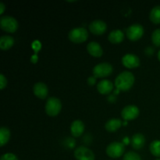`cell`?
I'll list each match as a JSON object with an SVG mask.
<instances>
[{
    "label": "cell",
    "instance_id": "8992f818",
    "mask_svg": "<svg viewBox=\"0 0 160 160\" xmlns=\"http://www.w3.org/2000/svg\"><path fill=\"white\" fill-rule=\"evenodd\" d=\"M106 154L112 159H117L123 155L125 152L124 144L122 142H114L109 144L106 148Z\"/></svg>",
    "mask_w": 160,
    "mask_h": 160
},
{
    "label": "cell",
    "instance_id": "7a4b0ae2",
    "mask_svg": "<svg viewBox=\"0 0 160 160\" xmlns=\"http://www.w3.org/2000/svg\"><path fill=\"white\" fill-rule=\"evenodd\" d=\"M45 112L49 117H56L62 109V102L56 97H50L45 103Z\"/></svg>",
    "mask_w": 160,
    "mask_h": 160
},
{
    "label": "cell",
    "instance_id": "5b68a950",
    "mask_svg": "<svg viewBox=\"0 0 160 160\" xmlns=\"http://www.w3.org/2000/svg\"><path fill=\"white\" fill-rule=\"evenodd\" d=\"M88 33L84 28H76L69 32L68 38L72 42L76 44L82 43L88 39Z\"/></svg>",
    "mask_w": 160,
    "mask_h": 160
},
{
    "label": "cell",
    "instance_id": "4dcf8cb0",
    "mask_svg": "<svg viewBox=\"0 0 160 160\" xmlns=\"http://www.w3.org/2000/svg\"><path fill=\"white\" fill-rule=\"evenodd\" d=\"M129 139H128V137H125V138L123 139V144H125V145H128L129 144Z\"/></svg>",
    "mask_w": 160,
    "mask_h": 160
},
{
    "label": "cell",
    "instance_id": "d6a6232c",
    "mask_svg": "<svg viewBox=\"0 0 160 160\" xmlns=\"http://www.w3.org/2000/svg\"><path fill=\"white\" fill-rule=\"evenodd\" d=\"M115 92L116 95H117V94H119V92H120V90H118V89L117 88V90H116L115 92Z\"/></svg>",
    "mask_w": 160,
    "mask_h": 160
},
{
    "label": "cell",
    "instance_id": "9a60e30c",
    "mask_svg": "<svg viewBox=\"0 0 160 160\" xmlns=\"http://www.w3.org/2000/svg\"><path fill=\"white\" fill-rule=\"evenodd\" d=\"M84 131V124L81 120H77L73 121L70 125V132L73 137L78 138L81 136V134Z\"/></svg>",
    "mask_w": 160,
    "mask_h": 160
},
{
    "label": "cell",
    "instance_id": "cb8c5ba5",
    "mask_svg": "<svg viewBox=\"0 0 160 160\" xmlns=\"http://www.w3.org/2000/svg\"><path fill=\"white\" fill-rule=\"evenodd\" d=\"M123 160H142V158L138 153L131 151L125 153Z\"/></svg>",
    "mask_w": 160,
    "mask_h": 160
},
{
    "label": "cell",
    "instance_id": "e0dca14e",
    "mask_svg": "<svg viewBox=\"0 0 160 160\" xmlns=\"http://www.w3.org/2000/svg\"><path fill=\"white\" fill-rule=\"evenodd\" d=\"M124 38V33L121 30H113L109 33L108 39L112 44H119Z\"/></svg>",
    "mask_w": 160,
    "mask_h": 160
},
{
    "label": "cell",
    "instance_id": "4316f807",
    "mask_svg": "<svg viewBox=\"0 0 160 160\" xmlns=\"http://www.w3.org/2000/svg\"><path fill=\"white\" fill-rule=\"evenodd\" d=\"M32 47H33V48L35 50V52H38L39 49H40L41 45H40V43H39V42H38V41H35V42L33 43Z\"/></svg>",
    "mask_w": 160,
    "mask_h": 160
},
{
    "label": "cell",
    "instance_id": "8fae6325",
    "mask_svg": "<svg viewBox=\"0 0 160 160\" xmlns=\"http://www.w3.org/2000/svg\"><path fill=\"white\" fill-rule=\"evenodd\" d=\"M107 29V25L101 20H95L89 24V31L94 34L101 35L104 34Z\"/></svg>",
    "mask_w": 160,
    "mask_h": 160
},
{
    "label": "cell",
    "instance_id": "44dd1931",
    "mask_svg": "<svg viewBox=\"0 0 160 160\" xmlns=\"http://www.w3.org/2000/svg\"><path fill=\"white\" fill-rule=\"evenodd\" d=\"M149 19L153 23H160V5L156 6L152 9L149 13Z\"/></svg>",
    "mask_w": 160,
    "mask_h": 160
},
{
    "label": "cell",
    "instance_id": "7402d4cb",
    "mask_svg": "<svg viewBox=\"0 0 160 160\" xmlns=\"http://www.w3.org/2000/svg\"><path fill=\"white\" fill-rule=\"evenodd\" d=\"M150 152L156 157H160V141H153L149 145Z\"/></svg>",
    "mask_w": 160,
    "mask_h": 160
},
{
    "label": "cell",
    "instance_id": "277c9868",
    "mask_svg": "<svg viewBox=\"0 0 160 160\" xmlns=\"http://www.w3.org/2000/svg\"><path fill=\"white\" fill-rule=\"evenodd\" d=\"M113 71L112 66L109 62H102L95 66L92 70V73L95 78H103L109 77Z\"/></svg>",
    "mask_w": 160,
    "mask_h": 160
},
{
    "label": "cell",
    "instance_id": "1f68e13d",
    "mask_svg": "<svg viewBox=\"0 0 160 160\" xmlns=\"http://www.w3.org/2000/svg\"><path fill=\"white\" fill-rule=\"evenodd\" d=\"M157 56H158V59H159V60L160 61V50L159 52H158V54H157Z\"/></svg>",
    "mask_w": 160,
    "mask_h": 160
},
{
    "label": "cell",
    "instance_id": "30bf717a",
    "mask_svg": "<svg viewBox=\"0 0 160 160\" xmlns=\"http://www.w3.org/2000/svg\"><path fill=\"white\" fill-rule=\"evenodd\" d=\"M122 63L125 67L129 69L136 68L140 65V59L134 54L128 53L122 58Z\"/></svg>",
    "mask_w": 160,
    "mask_h": 160
},
{
    "label": "cell",
    "instance_id": "7c38bea8",
    "mask_svg": "<svg viewBox=\"0 0 160 160\" xmlns=\"http://www.w3.org/2000/svg\"><path fill=\"white\" fill-rule=\"evenodd\" d=\"M33 92L36 97L41 99H45L48 94V88L44 83L38 82L33 87Z\"/></svg>",
    "mask_w": 160,
    "mask_h": 160
},
{
    "label": "cell",
    "instance_id": "f546056e",
    "mask_svg": "<svg viewBox=\"0 0 160 160\" xmlns=\"http://www.w3.org/2000/svg\"><path fill=\"white\" fill-rule=\"evenodd\" d=\"M31 61L33 62V63H36V62L38 61V57L36 55H34V56H33L31 58Z\"/></svg>",
    "mask_w": 160,
    "mask_h": 160
},
{
    "label": "cell",
    "instance_id": "603a6c76",
    "mask_svg": "<svg viewBox=\"0 0 160 160\" xmlns=\"http://www.w3.org/2000/svg\"><path fill=\"white\" fill-rule=\"evenodd\" d=\"M152 42L156 46L160 47V28L156 29L152 34Z\"/></svg>",
    "mask_w": 160,
    "mask_h": 160
},
{
    "label": "cell",
    "instance_id": "484cf974",
    "mask_svg": "<svg viewBox=\"0 0 160 160\" xmlns=\"http://www.w3.org/2000/svg\"><path fill=\"white\" fill-rule=\"evenodd\" d=\"M6 85H7V79L4 76V74L1 73L0 74V88L2 90V89L6 88Z\"/></svg>",
    "mask_w": 160,
    "mask_h": 160
},
{
    "label": "cell",
    "instance_id": "52a82bcc",
    "mask_svg": "<svg viewBox=\"0 0 160 160\" xmlns=\"http://www.w3.org/2000/svg\"><path fill=\"white\" fill-rule=\"evenodd\" d=\"M144 34V28L140 23H134L128 27L126 30V35L129 40L136 42Z\"/></svg>",
    "mask_w": 160,
    "mask_h": 160
},
{
    "label": "cell",
    "instance_id": "ba28073f",
    "mask_svg": "<svg viewBox=\"0 0 160 160\" xmlns=\"http://www.w3.org/2000/svg\"><path fill=\"white\" fill-rule=\"evenodd\" d=\"M74 157L77 160H95L93 152L85 146H80L74 150Z\"/></svg>",
    "mask_w": 160,
    "mask_h": 160
},
{
    "label": "cell",
    "instance_id": "3957f363",
    "mask_svg": "<svg viewBox=\"0 0 160 160\" xmlns=\"http://www.w3.org/2000/svg\"><path fill=\"white\" fill-rule=\"evenodd\" d=\"M0 28L6 32L14 33L18 29L19 23L14 17L4 16L0 18Z\"/></svg>",
    "mask_w": 160,
    "mask_h": 160
},
{
    "label": "cell",
    "instance_id": "9c48e42d",
    "mask_svg": "<svg viewBox=\"0 0 160 160\" xmlns=\"http://www.w3.org/2000/svg\"><path fill=\"white\" fill-rule=\"evenodd\" d=\"M139 109L138 106L134 105H129L127 106L122 109L121 117L125 120H135L139 116Z\"/></svg>",
    "mask_w": 160,
    "mask_h": 160
},
{
    "label": "cell",
    "instance_id": "6da1fadb",
    "mask_svg": "<svg viewBox=\"0 0 160 160\" xmlns=\"http://www.w3.org/2000/svg\"><path fill=\"white\" fill-rule=\"evenodd\" d=\"M134 84V76L131 72L123 71L115 79V86L118 90L126 92L130 90Z\"/></svg>",
    "mask_w": 160,
    "mask_h": 160
},
{
    "label": "cell",
    "instance_id": "2e32d148",
    "mask_svg": "<svg viewBox=\"0 0 160 160\" xmlns=\"http://www.w3.org/2000/svg\"><path fill=\"white\" fill-rule=\"evenodd\" d=\"M145 144V138L142 134H135L131 139V145L134 149H141Z\"/></svg>",
    "mask_w": 160,
    "mask_h": 160
},
{
    "label": "cell",
    "instance_id": "4fadbf2b",
    "mask_svg": "<svg viewBox=\"0 0 160 160\" xmlns=\"http://www.w3.org/2000/svg\"><path fill=\"white\" fill-rule=\"evenodd\" d=\"M88 52L94 57H101L103 54V50L100 44L96 42H92L87 45Z\"/></svg>",
    "mask_w": 160,
    "mask_h": 160
},
{
    "label": "cell",
    "instance_id": "f1b7e54d",
    "mask_svg": "<svg viewBox=\"0 0 160 160\" xmlns=\"http://www.w3.org/2000/svg\"><path fill=\"white\" fill-rule=\"evenodd\" d=\"M5 9H6V6L3 2H0V14H2L4 12Z\"/></svg>",
    "mask_w": 160,
    "mask_h": 160
},
{
    "label": "cell",
    "instance_id": "d6986e66",
    "mask_svg": "<svg viewBox=\"0 0 160 160\" xmlns=\"http://www.w3.org/2000/svg\"><path fill=\"white\" fill-rule=\"evenodd\" d=\"M14 45L13 38L9 35L2 36L0 38V48L3 51L9 49Z\"/></svg>",
    "mask_w": 160,
    "mask_h": 160
},
{
    "label": "cell",
    "instance_id": "836d02e7",
    "mask_svg": "<svg viewBox=\"0 0 160 160\" xmlns=\"http://www.w3.org/2000/svg\"><path fill=\"white\" fill-rule=\"evenodd\" d=\"M156 160H160V159H156Z\"/></svg>",
    "mask_w": 160,
    "mask_h": 160
},
{
    "label": "cell",
    "instance_id": "d4e9b609",
    "mask_svg": "<svg viewBox=\"0 0 160 160\" xmlns=\"http://www.w3.org/2000/svg\"><path fill=\"white\" fill-rule=\"evenodd\" d=\"M0 160H18V158L12 153H6L1 156Z\"/></svg>",
    "mask_w": 160,
    "mask_h": 160
},
{
    "label": "cell",
    "instance_id": "ffe728a7",
    "mask_svg": "<svg viewBox=\"0 0 160 160\" xmlns=\"http://www.w3.org/2000/svg\"><path fill=\"white\" fill-rule=\"evenodd\" d=\"M10 138V131L6 127L0 128V146L2 147L8 143Z\"/></svg>",
    "mask_w": 160,
    "mask_h": 160
},
{
    "label": "cell",
    "instance_id": "83f0119b",
    "mask_svg": "<svg viewBox=\"0 0 160 160\" xmlns=\"http://www.w3.org/2000/svg\"><path fill=\"white\" fill-rule=\"evenodd\" d=\"M95 81H96V78H95V77H90V78L88 79V84L89 85H93V84H95Z\"/></svg>",
    "mask_w": 160,
    "mask_h": 160
},
{
    "label": "cell",
    "instance_id": "ac0fdd59",
    "mask_svg": "<svg viewBox=\"0 0 160 160\" xmlns=\"http://www.w3.org/2000/svg\"><path fill=\"white\" fill-rule=\"evenodd\" d=\"M121 120L117 118H112L108 120L105 124V128L109 132H115L121 127Z\"/></svg>",
    "mask_w": 160,
    "mask_h": 160
},
{
    "label": "cell",
    "instance_id": "5bb4252c",
    "mask_svg": "<svg viewBox=\"0 0 160 160\" xmlns=\"http://www.w3.org/2000/svg\"><path fill=\"white\" fill-rule=\"evenodd\" d=\"M97 89L102 95H108L113 90V84L109 80H102L98 83Z\"/></svg>",
    "mask_w": 160,
    "mask_h": 160
}]
</instances>
